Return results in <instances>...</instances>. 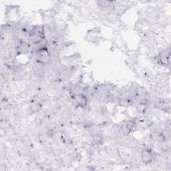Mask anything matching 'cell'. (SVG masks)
Listing matches in <instances>:
<instances>
[{
  "mask_svg": "<svg viewBox=\"0 0 171 171\" xmlns=\"http://www.w3.org/2000/svg\"><path fill=\"white\" fill-rule=\"evenodd\" d=\"M93 141H94V142L97 144V145H100L103 142V140H102V136L100 135L99 134H96V135L93 137Z\"/></svg>",
  "mask_w": 171,
  "mask_h": 171,
  "instance_id": "5b68a950",
  "label": "cell"
},
{
  "mask_svg": "<svg viewBox=\"0 0 171 171\" xmlns=\"http://www.w3.org/2000/svg\"><path fill=\"white\" fill-rule=\"evenodd\" d=\"M155 152L151 149H144L142 152V160L145 164L151 163L155 158Z\"/></svg>",
  "mask_w": 171,
  "mask_h": 171,
  "instance_id": "7a4b0ae2",
  "label": "cell"
},
{
  "mask_svg": "<svg viewBox=\"0 0 171 171\" xmlns=\"http://www.w3.org/2000/svg\"><path fill=\"white\" fill-rule=\"evenodd\" d=\"M159 60L163 64H167L170 60V51L164 50L159 56Z\"/></svg>",
  "mask_w": 171,
  "mask_h": 171,
  "instance_id": "3957f363",
  "label": "cell"
},
{
  "mask_svg": "<svg viewBox=\"0 0 171 171\" xmlns=\"http://www.w3.org/2000/svg\"><path fill=\"white\" fill-rule=\"evenodd\" d=\"M76 102L77 105L82 108H84L87 104V98L84 94H80L76 98Z\"/></svg>",
  "mask_w": 171,
  "mask_h": 171,
  "instance_id": "277c9868",
  "label": "cell"
},
{
  "mask_svg": "<svg viewBox=\"0 0 171 171\" xmlns=\"http://www.w3.org/2000/svg\"><path fill=\"white\" fill-rule=\"evenodd\" d=\"M35 58L38 64L45 65L48 64L51 59V54L48 48H46L35 51Z\"/></svg>",
  "mask_w": 171,
  "mask_h": 171,
  "instance_id": "6da1fadb",
  "label": "cell"
}]
</instances>
